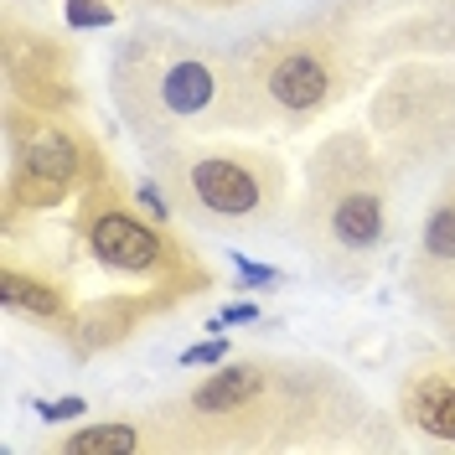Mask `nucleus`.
I'll use <instances>...</instances> for the list:
<instances>
[{
	"instance_id": "obj_1",
	"label": "nucleus",
	"mask_w": 455,
	"mask_h": 455,
	"mask_svg": "<svg viewBox=\"0 0 455 455\" xmlns=\"http://www.w3.org/2000/svg\"><path fill=\"white\" fill-rule=\"evenodd\" d=\"M114 93L135 130H212L249 119V73L181 42H140L114 68Z\"/></svg>"
},
{
	"instance_id": "obj_2",
	"label": "nucleus",
	"mask_w": 455,
	"mask_h": 455,
	"mask_svg": "<svg viewBox=\"0 0 455 455\" xmlns=\"http://www.w3.org/2000/svg\"><path fill=\"white\" fill-rule=\"evenodd\" d=\"M341 84H347V57L326 31H311V27L269 42L254 57V78H249V88L264 99V109L275 114L326 109L341 93Z\"/></svg>"
},
{
	"instance_id": "obj_3",
	"label": "nucleus",
	"mask_w": 455,
	"mask_h": 455,
	"mask_svg": "<svg viewBox=\"0 0 455 455\" xmlns=\"http://www.w3.org/2000/svg\"><path fill=\"white\" fill-rule=\"evenodd\" d=\"M311 228H315V249L326 259L331 254H352L363 259L383 243V228H388V202L372 166H331L321 161L315 171V202H311Z\"/></svg>"
},
{
	"instance_id": "obj_4",
	"label": "nucleus",
	"mask_w": 455,
	"mask_h": 455,
	"mask_svg": "<svg viewBox=\"0 0 455 455\" xmlns=\"http://www.w3.org/2000/svg\"><path fill=\"white\" fill-rule=\"evenodd\" d=\"M176 187L197 218L207 212L218 223H249L275 207V176L259 156H192L176 171Z\"/></svg>"
},
{
	"instance_id": "obj_5",
	"label": "nucleus",
	"mask_w": 455,
	"mask_h": 455,
	"mask_svg": "<svg viewBox=\"0 0 455 455\" xmlns=\"http://www.w3.org/2000/svg\"><path fill=\"white\" fill-rule=\"evenodd\" d=\"M84 233H88V249L114 264V269H130V275H145V269H161L166 264V243L156 228L135 223L119 202H99L88 207L84 218Z\"/></svg>"
},
{
	"instance_id": "obj_6",
	"label": "nucleus",
	"mask_w": 455,
	"mask_h": 455,
	"mask_svg": "<svg viewBox=\"0 0 455 455\" xmlns=\"http://www.w3.org/2000/svg\"><path fill=\"white\" fill-rule=\"evenodd\" d=\"M398 409L414 429L455 445V363H419L398 383Z\"/></svg>"
},
{
	"instance_id": "obj_7",
	"label": "nucleus",
	"mask_w": 455,
	"mask_h": 455,
	"mask_svg": "<svg viewBox=\"0 0 455 455\" xmlns=\"http://www.w3.org/2000/svg\"><path fill=\"white\" fill-rule=\"evenodd\" d=\"M21 171H27V176L68 181V176L78 171V145L68 140L62 130H36V135L21 145Z\"/></svg>"
},
{
	"instance_id": "obj_8",
	"label": "nucleus",
	"mask_w": 455,
	"mask_h": 455,
	"mask_svg": "<svg viewBox=\"0 0 455 455\" xmlns=\"http://www.w3.org/2000/svg\"><path fill=\"white\" fill-rule=\"evenodd\" d=\"M140 445V435L130 425H99V429H78L73 440H62V451L68 455H119V451H135Z\"/></svg>"
},
{
	"instance_id": "obj_9",
	"label": "nucleus",
	"mask_w": 455,
	"mask_h": 455,
	"mask_svg": "<svg viewBox=\"0 0 455 455\" xmlns=\"http://www.w3.org/2000/svg\"><path fill=\"white\" fill-rule=\"evenodd\" d=\"M5 306L11 311H36V315H57L62 295L47 280H27L21 269H5Z\"/></svg>"
},
{
	"instance_id": "obj_10",
	"label": "nucleus",
	"mask_w": 455,
	"mask_h": 455,
	"mask_svg": "<svg viewBox=\"0 0 455 455\" xmlns=\"http://www.w3.org/2000/svg\"><path fill=\"white\" fill-rule=\"evenodd\" d=\"M425 259L429 264H455V202H440L425 223Z\"/></svg>"
},
{
	"instance_id": "obj_11",
	"label": "nucleus",
	"mask_w": 455,
	"mask_h": 455,
	"mask_svg": "<svg viewBox=\"0 0 455 455\" xmlns=\"http://www.w3.org/2000/svg\"><path fill=\"white\" fill-rule=\"evenodd\" d=\"M68 21H73V27H109L114 11L99 5V0H68Z\"/></svg>"
},
{
	"instance_id": "obj_12",
	"label": "nucleus",
	"mask_w": 455,
	"mask_h": 455,
	"mask_svg": "<svg viewBox=\"0 0 455 455\" xmlns=\"http://www.w3.org/2000/svg\"><path fill=\"white\" fill-rule=\"evenodd\" d=\"M145 5H176V11H228L238 0H145Z\"/></svg>"
},
{
	"instance_id": "obj_13",
	"label": "nucleus",
	"mask_w": 455,
	"mask_h": 455,
	"mask_svg": "<svg viewBox=\"0 0 455 455\" xmlns=\"http://www.w3.org/2000/svg\"><path fill=\"white\" fill-rule=\"evenodd\" d=\"M218 357H223V341H207V347H192L181 363H187V368H197V363H218Z\"/></svg>"
},
{
	"instance_id": "obj_14",
	"label": "nucleus",
	"mask_w": 455,
	"mask_h": 455,
	"mask_svg": "<svg viewBox=\"0 0 455 455\" xmlns=\"http://www.w3.org/2000/svg\"><path fill=\"white\" fill-rule=\"evenodd\" d=\"M42 414H47V419H73V414H84V398H62V403H42Z\"/></svg>"
},
{
	"instance_id": "obj_15",
	"label": "nucleus",
	"mask_w": 455,
	"mask_h": 455,
	"mask_svg": "<svg viewBox=\"0 0 455 455\" xmlns=\"http://www.w3.org/2000/svg\"><path fill=\"white\" fill-rule=\"evenodd\" d=\"M238 269H243V280L249 284H269L275 280V269H259V264H243V259H238Z\"/></svg>"
},
{
	"instance_id": "obj_16",
	"label": "nucleus",
	"mask_w": 455,
	"mask_h": 455,
	"mask_svg": "<svg viewBox=\"0 0 455 455\" xmlns=\"http://www.w3.org/2000/svg\"><path fill=\"white\" fill-rule=\"evenodd\" d=\"M223 321H254V306H228Z\"/></svg>"
}]
</instances>
